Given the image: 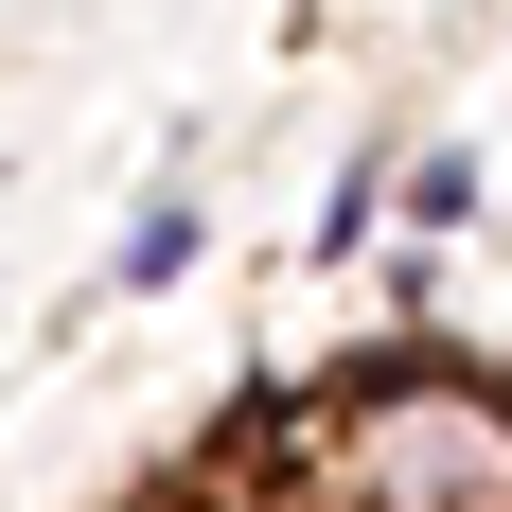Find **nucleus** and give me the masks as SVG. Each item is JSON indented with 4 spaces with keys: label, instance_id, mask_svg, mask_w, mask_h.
Here are the masks:
<instances>
[{
    "label": "nucleus",
    "instance_id": "nucleus-1",
    "mask_svg": "<svg viewBox=\"0 0 512 512\" xmlns=\"http://www.w3.org/2000/svg\"><path fill=\"white\" fill-rule=\"evenodd\" d=\"M318 495L336 512H512V389L460 354H371L318 407Z\"/></svg>",
    "mask_w": 512,
    "mask_h": 512
},
{
    "label": "nucleus",
    "instance_id": "nucleus-2",
    "mask_svg": "<svg viewBox=\"0 0 512 512\" xmlns=\"http://www.w3.org/2000/svg\"><path fill=\"white\" fill-rule=\"evenodd\" d=\"M177 265H195V195H142L124 212V283H177Z\"/></svg>",
    "mask_w": 512,
    "mask_h": 512
},
{
    "label": "nucleus",
    "instance_id": "nucleus-3",
    "mask_svg": "<svg viewBox=\"0 0 512 512\" xmlns=\"http://www.w3.org/2000/svg\"><path fill=\"white\" fill-rule=\"evenodd\" d=\"M389 195H407V177H371V159H354V177H336V195H318V248L354 265V230H371V212H389Z\"/></svg>",
    "mask_w": 512,
    "mask_h": 512
},
{
    "label": "nucleus",
    "instance_id": "nucleus-4",
    "mask_svg": "<svg viewBox=\"0 0 512 512\" xmlns=\"http://www.w3.org/2000/svg\"><path fill=\"white\" fill-rule=\"evenodd\" d=\"M477 212V159H407V230H460Z\"/></svg>",
    "mask_w": 512,
    "mask_h": 512
},
{
    "label": "nucleus",
    "instance_id": "nucleus-5",
    "mask_svg": "<svg viewBox=\"0 0 512 512\" xmlns=\"http://www.w3.org/2000/svg\"><path fill=\"white\" fill-rule=\"evenodd\" d=\"M142 512H195V495H142Z\"/></svg>",
    "mask_w": 512,
    "mask_h": 512
}]
</instances>
